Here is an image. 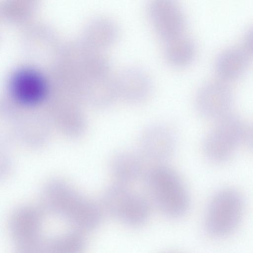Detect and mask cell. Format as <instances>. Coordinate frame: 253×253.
<instances>
[{
  "mask_svg": "<svg viewBox=\"0 0 253 253\" xmlns=\"http://www.w3.org/2000/svg\"><path fill=\"white\" fill-rule=\"evenodd\" d=\"M148 193L155 206L166 216L176 218L187 212L190 198L178 173L163 165L155 166L146 173Z\"/></svg>",
  "mask_w": 253,
  "mask_h": 253,
  "instance_id": "obj_1",
  "label": "cell"
},
{
  "mask_svg": "<svg viewBox=\"0 0 253 253\" xmlns=\"http://www.w3.org/2000/svg\"><path fill=\"white\" fill-rule=\"evenodd\" d=\"M244 210V199L238 191L229 188L219 191L208 206L205 220L207 231L217 237L230 234L239 225Z\"/></svg>",
  "mask_w": 253,
  "mask_h": 253,
  "instance_id": "obj_2",
  "label": "cell"
},
{
  "mask_svg": "<svg viewBox=\"0 0 253 253\" xmlns=\"http://www.w3.org/2000/svg\"><path fill=\"white\" fill-rule=\"evenodd\" d=\"M105 206L112 217L132 227L144 224L150 214L147 200L120 183L109 190L105 197Z\"/></svg>",
  "mask_w": 253,
  "mask_h": 253,
  "instance_id": "obj_3",
  "label": "cell"
},
{
  "mask_svg": "<svg viewBox=\"0 0 253 253\" xmlns=\"http://www.w3.org/2000/svg\"><path fill=\"white\" fill-rule=\"evenodd\" d=\"M217 120V123L204 140L203 149L209 159L221 163L232 156L245 138L246 129L241 119L230 113Z\"/></svg>",
  "mask_w": 253,
  "mask_h": 253,
  "instance_id": "obj_4",
  "label": "cell"
},
{
  "mask_svg": "<svg viewBox=\"0 0 253 253\" xmlns=\"http://www.w3.org/2000/svg\"><path fill=\"white\" fill-rule=\"evenodd\" d=\"M52 213L82 232L97 229L102 222V213L94 205L70 197L52 199L48 205Z\"/></svg>",
  "mask_w": 253,
  "mask_h": 253,
  "instance_id": "obj_5",
  "label": "cell"
},
{
  "mask_svg": "<svg viewBox=\"0 0 253 253\" xmlns=\"http://www.w3.org/2000/svg\"><path fill=\"white\" fill-rule=\"evenodd\" d=\"M44 219L37 209L24 207L15 211L8 221V231L16 251L38 246L44 238Z\"/></svg>",
  "mask_w": 253,
  "mask_h": 253,
  "instance_id": "obj_6",
  "label": "cell"
},
{
  "mask_svg": "<svg viewBox=\"0 0 253 253\" xmlns=\"http://www.w3.org/2000/svg\"><path fill=\"white\" fill-rule=\"evenodd\" d=\"M148 12L154 27L165 42L183 35L186 24L185 17L175 2L153 1L148 5Z\"/></svg>",
  "mask_w": 253,
  "mask_h": 253,
  "instance_id": "obj_7",
  "label": "cell"
},
{
  "mask_svg": "<svg viewBox=\"0 0 253 253\" xmlns=\"http://www.w3.org/2000/svg\"><path fill=\"white\" fill-rule=\"evenodd\" d=\"M233 102L231 88L220 81H211L199 90L196 107L201 115L209 119H219L230 113Z\"/></svg>",
  "mask_w": 253,
  "mask_h": 253,
  "instance_id": "obj_8",
  "label": "cell"
},
{
  "mask_svg": "<svg viewBox=\"0 0 253 253\" xmlns=\"http://www.w3.org/2000/svg\"><path fill=\"white\" fill-rule=\"evenodd\" d=\"M143 154L156 161L169 159L176 146L175 136L169 127L163 125H153L144 129L140 138Z\"/></svg>",
  "mask_w": 253,
  "mask_h": 253,
  "instance_id": "obj_9",
  "label": "cell"
},
{
  "mask_svg": "<svg viewBox=\"0 0 253 253\" xmlns=\"http://www.w3.org/2000/svg\"><path fill=\"white\" fill-rule=\"evenodd\" d=\"M9 87L13 96L26 104L39 102L45 96L47 89L45 81L38 71L23 68L12 75Z\"/></svg>",
  "mask_w": 253,
  "mask_h": 253,
  "instance_id": "obj_10",
  "label": "cell"
},
{
  "mask_svg": "<svg viewBox=\"0 0 253 253\" xmlns=\"http://www.w3.org/2000/svg\"><path fill=\"white\" fill-rule=\"evenodd\" d=\"M116 83L118 94L129 102L136 103L144 100L151 91L149 77L144 71L136 68L123 70Z\"/></svg>",
  "mask_w": 253,
  "mask_h": 253,
  "instance_id": "obj_11",
  "label": "cell"
},
{
  "mask_svg": "<svg viewBox=\"0 0 253 253\" xmlns=\"http://www.w3.org/2000/svg\"><path fill=\"white\" fill-rule=\"evenodd\" d=\"M250 59L251 54L244 47H231L221 52L217 57L215 71L223 79L234 80L245 72Z\"/></svg>",
  "mask_w": 253,
  "mask_h": 253,
  "instance_id": "obj_12",
  "label": "cell"
},
{
  "mask_svg": "<svg viewBox=\"0 0 253 253\" xmlns=\"http://www.w3.org/2000/svg\"><path fill=\"white\" fill-rule=\"evenodd\" d=\"M86 247V240L83 232L75 229L43 238L41 244L44 253H84Z\"/></svg>",
  "mask_w": 253,
  "mask_h": 253,
  "instance_id": "obj_13",
  "label": "cell"
},
{
  "mask_svg": "<svg viewBox=\"0 0 253 253\" xmlns=\"http://www.w3.org/2000/svg\"><path fill=\"white\" fill-rule=\"evenodd\" d=\"M112 168L119 183L126 185L138 180L144 173L142 158L133 152L123 151L116 155Z\"/></svg>",
  "mask_w": 253,
  "mask_h": 253,
  "instance_id": "obj_14",
  "label": "cell"
},
{
  "mask_svg": "<svg viewBox=\"0 0 253 253\" xmlns=\"http://www.w3.org/2000/svg\"><path fill=\"white\" fill-rule=\"evenodd\" d=\"M165 55L168 61L176 67H183L190 64L196 53L194 42L182 35L166 42Z\"/></svg>",
  "mask_w": 253,
  "mask_h": 253,
  "instance_id": "obj_15",
  "label": "cell"
},
{
  "mask_svg": "<svg viewBox=\"0 0 253 253\" xmlns=\"http://www.w3.org/2000/svg\"><path fill=\"white\" fill-rule=\"evenodd\" d=\"M244 47L250 54H253V26L245 33L244 37Z\"/></svg>",
  "mask_w": 253,
  "mask_h": 253,
  "instance_id": "obj_16",
  "label": "cell"
},
{
  "mask_svg": "<svg viewBox=\"0 0 253 253\" xmlns=\"http://www.w3.org/2000/svg\"><path fill=\"white\" fill-rule=\"evenodd\" d=\"M245 138L248 146L253 151V125L246 129Z\"/></svg>",
  "mask_w": 253,
  "mask_h": 253,
  "instance_id": "obj_17",
  "label": "cell"
},
{
  "mask_svg": "<svg viewBox=\"0 0 253 253\" xmlns=\"http://www.w3.org/2000/svg\"><path fill=\"white\" fill-rule=\"evenodd\" d=\"M16 253H43L41 245L37 246L24 250L16 251Z\"/></svg>",
  "mask_w": 253,
  "mask_h": 253,
  "instance_id": "obj_18",
  "label": "cell"
}]
</instances>
